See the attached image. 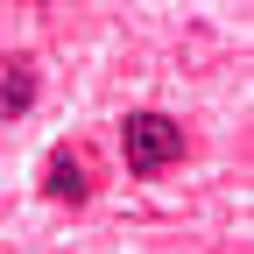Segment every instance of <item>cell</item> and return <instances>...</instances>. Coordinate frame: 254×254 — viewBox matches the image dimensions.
Listing matches in <instances>:
<instances>
[{
  "label": "cell",
  "instance_id": "1",
  "mask_svg": "<svg viewBox=\"0 0 254 254\" xmlns=\"http://www.w3.org/2000/svg\"><path fill=\"white\" fill-rule=\"evenodd\" d=\"M120 155H127V170H134V177H163L177 155H184V127H177L170 113L141 106V113L120 120Z\"/></svg>",
  "mask_w": 254,
  "mask_h": 254
},
{
  "label": "cell",
  "instance_id": "2",
  "mask_svg": "<svg viewBox=\"0 0 254 254\" xmlns=\"http://www.w3.org/2000/svg\"><path fill=\"white\" fill-rule=\"evenodd\" d=\"M36 92H43L36 57H0V120H21L36 106Z\"/></svg>",
  "mask_w": 254,
  "mask_h": 254
},
{
  "label": "cell",
  "instance_id": "3",
  "mask_svg": "<svg viewBox=\"0 0 254 254\" xmlns=\"http://www.w3.org/2000/svg\"><path fill=\"white\" fill-rule=\"evenodd\" d=\"M43 190H50L57 205H85V198H92V177H85V163H78L71 148H50V163H43Z\"/></svg>",
  "mask_w": 254,
  "mask_h": 254
}]
</instances>
